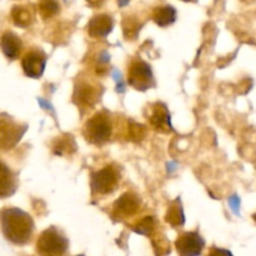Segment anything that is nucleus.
Instances as JSON below:
<instances>
[{
	"label": "nucleus",
	"mask_w": 256,
	"mask_h": 256,
	"mask_svg": "<svg viewBox=\"0 0 256 256\" xmlns=\"http://www.w3.org/2000/svg\"><path fill=\"white\" fill-rule=\"evenodd\" d=\"M254 220H255V222H256V214L254 215Z\"/></svg>",
	"instance_id": "nucleus-29"
},
{
	"label": "nucleus",
	"mask_w": 256,
	"mask_h": 256,
	"mask_svg": "<svg viewBox=\"0 0 256 256\" xmlns=\"http://www.w3.org/2000/svg\"><path fill=\"white\" fill-rule=\"evenodd\" d=\"M0 226L4 236L16 245L26 244L34 232L32 216L16 208H6L0 212Z\"/></svg>",
	"instance_id": "nucleus-1"
},
{
	"label": "nucleus",
	"mask_w": 256,
	"mask_h": 256,
	"mask_svg": "<svg viewBox=\"0 0 256 256\" xmlns=\"http://www.w3.org/2000/svg\"><path fill=\"white\" fill-rule=\"evenodd\" d=\"M69 249V242L55 226L40 234L36 242V252L42 255H62Z\"/></svg>",
	"instance_id": "nucleus-3"
},
{
	"label": "nucleus",
	"mask_w": 256,
	"mask_h": 256,
	"mask_svg": "<svg viewBox=\"0 0 256 256\" xmlns=\"http://www.w3.org/2000/svg\"><path fill=\"white\" fill-rule=\"evenodd\" d=\"M158 222L154 216H145L144 219L140 220L135 226H132L135 232L142 235H146V236H152L156 230Z\"/></svg>",
	"instance_id": "nucleus-19"
},
{
	"label": "nucleus",
	"mask_w": 256,
	"mask_h": 256,
	"mask_svg": "<svg viewBox=\"0 0 256 256\" xmlns=\"http://www.w3.org/2000/svg\"><path fill=\"white\" fill-rule=\"evenodd\" d=\"M0 49L8 59L15 60L19 58L22 52V42L16 34L12 32H5L0 38Z\"/></svg>",
	"instance_id": "nucleus-13"
},
{
	"label": "nucleus",
	"mask_w": 256,
	"mask_h": 256,
	"mask_svg": "<svg viewBox=\"0 0 256 256\" xmlns=\"http://www.w3.org/2000/svg\"><path fill=\"white\" fill-rule=\"evenodd\" d=\"M152 19H154V22L159 26L165 28L175 22V19H176V10L172 6H170V5L159 6L152 12Z\"/></svg>",
	"instance_id": "nucleus-15"
},
{
	"label": "nucleus",
	"mask_w": 256,
	"mask_h": 256,
	"mask_svg": "<svg viewBox=\"0 0 256 256\" xmlns=\"http://www.w3.org/2000/svg\"><path fill=\"white\" fill-rule=\"evenodd\" d=\"M122 29L126 39H135L140 30V24L134 18H125L122 22Z\"/></svg>",
	"instance_id": "nucleus-21"
},
{
	"label": "nucleus",
	"mask_w": 256,
	"mask_h": 256,
	"mask_svg": "<svg viewBox=\"0 0 256 256\" xmlns=\"http://www.w3.org/2000/svg\"><path fill=\"white\" fill-rule=\"evenodd\" d=\"M128 2H129V0H120V5H122V6H124Z\"/></svg>",
	"instance_id": "nucleus-26"
},
{
	"label": "nucleus",
	"mask_w": 256,
	"mask_h": 256,
	"mask_svg": "<svg viewBox=\"0 0 256 256\" xmlns=\"http://www.w3.org/2000/svg\"><path fill=\"white\" fill-rule=\"evenodd\" d=\"M166 222H169L172 226H182L185 222V216L184 212H182V202H180V199H175L174 202L170 204L169 209L166 212Z\"/></svg>",
	"instance_id": "nucleus-16"
},
{
	"label": "nucleus",
	"mask_w": 256,
	"mask_h": 256,
	"mask_svg": "<svg viewBox=\"0 0 256 256\" xmlns=\"http://www.w3.org/2000/svg\"><path fill=\"white\" fill-rule=\"evenodd\" d=\"M229 204H230V208H232V212H235V214H239V205H240V199L238 196H232L229 199Z\"/></svg>",
	"instance_id": "nucleus-23"
},
{
	"label": "nucleus",
	"mask_w": 256,
	"mask_h": 256,
	"mask_svg": "<svg viewBox=\"0 0 256 256\" xmlns=\"http://www.w3.org/2000/svg\"><path fill=\"white\" fill-rule=\"evenodd\" d=\"M38 10L42 15V19H49L59 12L60 5L58 0H39L38 2Z\"/></svg>",
	"instance_id": "nucleus-20"
},
{
	"label": "nucleus",
	"mask_w": 256,
	"mask_h": 256,
	"mask_svg": "<svg viewBox=\"0 0 256 256\" xmlns=\"http://www.w3.org/2000/svg\"><path fill=\"white\" fill-rule=\"evenodd\" d=\"M112 124L109 112H99L92 115L84 126V136L89 142L102 145L112 136Z\"/></svg>",
	"instance_id": "nucleus-2"
},
{
	"label": "nucleus",
	"mask_w": 256,
	"mask_h": 256,
	"mask_svg": "<svg viewBox=\"0 0 256 256\" xmlns=\"http://www.w3.org/2000/svg\"><path fill=\"white\" fill-rule=\"evenodd\" d=\"M114 26L112 18L108 14L95 15L88 24V32L92 38H105Z\"/></svg>",
	"instance_id": "nucleus-12"
},
{
	"label": "nucleus",
	"mask_w": 256,
	"mask_h": 256,
	"mask_svg": "<svg viewBox=\"0 0 256 256\" xmlns=\"http://www.w3.org/2000/svg\"><path fill=\"white\" fill-rule=\"evenodd\" d=\"M105 0H86L88 4L92 8H100L102 4H104Z\"/></svg>",
	"instance_id": "nucleus-24"
},
{
	"label": "nucleus",
	"mask_w": 256,
	"mask_h": 256,
	"mask_svg": "<svg viewBox=\"0 0 256 256\" xmlns=\"http://www.w3.org/2000/svg\"><path fill=\"white\" fill-rule=\"evenodd\" d=\"M175 246L180 255L195 256L202 254L205 242L199 232H184L178 238Z\"/></svg>",
	"instance_id": "nucleus-10"
},
{
	"label": "nucleus",
	"mask_w": 256,
	"mask_h": 256,
	"mask_svg": "<svg viewBox=\"0 0 256 256\" xmlns=\"http://www.w3.org/2000/svg\"><path fill=\"white\" fill-rule=\"evenodd\" d=\"M120 182V172L118 168L112 165H106L99 172L92 174V192L100 195L112 194L118 188Z\"/></svg>",
	"instance_id": "nucleus-5"
},
{
	"label": "nucleus",
	"mask_w": 256,
	"mask_h": 256,
	"mask_svg": "<svg viewBox=\"0 0 256 256\" xmlns=\"http://www.w3.org/2000/svg\"><path fill=\"white\" fill-rule=\"evenodd\" d=\"M145 128L134 122H129L128 125V139L132 142H140L145 136Z\"/></svg>",
	"instance_id": "nucleus-22"
},
{
	"label": "nucleus",
	"mask_w": 256,
	"mask_h": 256,
	"mask_svg": "<svg viewBox=\"0 0 256 256\" xmlns=\"http://www.w3.org/2000/svg\"><path fill=\"white\" fill-rule=\"evenodd\" d=\"M26 125H20L9 115H0V150H10L20 142Z\"/></svg>",
	"instance_id": "nucleus-7"
},
{
	"label": "nucleus",
	"mask_w": 256,
	"mask_h": 256,
	"mask_svg": "<svg viewBox=\"0 0 256 256\" xmlns=\"http://www.w3.org/2000/svg\"><path fill=\"white\" fill-rule=\"evenodd\" d=\"M16 190V179L12 170L0 162V199L9 198Z\"/></svg>",
	"instance_id": "nucleus-14"
},
{
	"label": "nucleus",
	"mask_w": 256,
	"mask_h": 256,
	"mask_svg": "<svg viewBox=\"0 0 256 256\" xmlns=\"http://www.w3.org/2000/svg\"><path fill=\"white\" fill-rule=\"evenodd\" d=\"M182 2H196V0H182Z\"/></svg>",
	"instance_id": "nucleus-28"
},
{
	"label": "nucleus",
	"mask_w": 256,
	"mask_h": 256,
	"mask_svg": "<svg viewBox=\"0 0 256 256\" xmlns=\"http://www.w3.org/2000/svg\"><path fill=\"white\" fill-rule=\"evenodd\" d=\"M128 82L134 89L145 92L155 85L152 68L142 59H135L128 69Z\"/></svg>",
	"instance_id": "nucleus-6"
},
{
	"label": "nucleus",
	"mask_w": 256,
	"mask_h": 256,
	"mask_svg": "<svg viewBox=\"0 0 256 256\" xmlns=\"http://www.w3.org/2000/svg\"><path fill=\"white\" fill-rule=\"evenodd\" d=\"M102 90L100 85L94 84L90 80L80 78L79 82L75 85L72 102L78 105L82 112L92 109L100 99Z\"/></svg>",
	"instance_id": "nucleus-4"
},
{
	"label": "nucleus",
	"mask_w": 256,
	"mask_h": 256,
	"mask_svg": "<svg viewBox=\"0 0 256 256\" xmlns=\"http://www.w3.org/2000/svg\"><path fill=\"white\" fill-rule=\"evenodd\" d=\"M75 142L72 139V135H64V138H59L56 142L52 145V150L54 154L56 155H65V154H72L75 152Z\"/></svg>",
	"instance_id": "nucleus-18"
},
{
	"label": "nucleus",
	"mask_w": 256,
	"mask_h": 256,
	"mask_svg": "<svg viewBox=\"0 0 256 256\" xmlns=\"http://www.w3.org/2000/svg\"><path fill=\"white\" fill-rule=\"evenodd\" d=\"M39 102H40V104L42 105V108H45V109H50V110H52V105H50V104H48V102H45V100H42V99H39Z\"/></svg>",
	"instance_id": "nucleus-25"
},
{
	"label": "nucleus",
	"mask_w": 256,
	"mask_h": 256,
	"mask_svg": "<svg viewBox=\"0 0 256 256\" xmlns=\"http://www.w3.org/2000/svg\"><path fill=\"white\" fill-rule=\"evenodd\" d=\"M242 2H254V0H242Z\"/></svg>",
	"instance_id": "nucleus-27"
},
{
	"label": "nucleus",
	"mask_w": 256,
	"mask_h": 256,
	"mask_svg": "<svg viewBox=\"0 0 256 256\" xmlns=\"http://www.w3.org/2000/svg\"><path fill=\"white\" fill-rule=\"evenodd\" d=\"M150 125L154 128L156 132H172V122H170V112L168 108L162 102L152 105L150 112L148 115Z\"/></svg>",
	"instance_id": "nucleus-11"
},
{
	"label": "nucleus",
	"mask_w": 256,
	"mask_h": 256,
	"mask_svg": "<svg viewBox=\"0 0 256 256\" xmlns=\"http://www.w3.org/2000/svg\"><path fill=\"white\" fill-rule=\"evenodd\" d=\"M12 19L14 24L20 28H26L32 24V14L28 8L25 6H14L12 10Z\"/></svg>",
	"instance_id": "nucleus-17"
},
{
	"label": "nucleus",
	"mask_w": 256,
	"mask_h": 256,
	"mask_svg": "<svg viewBox=\"0 0 256 256\" xmlns=\"http://www.w3.org/2000/svg\"><path fill=\"white\" fill-rule=\"evenodd\" d=\"M140 209V199L132 192L122 195L112 205V218L115 220H126L134 216Z\"/></svg>",
	"instance_id": "nucleus-8"
},
{
	"label": "nucleus",
	"mask_w": 256,
	"mask_h": 256,
	"mask_svg": "<svg viewBox=\"0 0 256 256\" xmlns=\"http://www.w3.org/2000/svg\"><path fill=\"white\" fill-rule=\"evenodd\" d=\"M22 70L29 78H40L45 70L46 65V55L44 52L38 49H32L24 55L22 60Z\"/></svg>",
	"instance_id": "nucleus-9"
}]
</instances>
